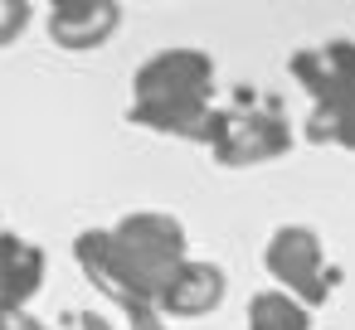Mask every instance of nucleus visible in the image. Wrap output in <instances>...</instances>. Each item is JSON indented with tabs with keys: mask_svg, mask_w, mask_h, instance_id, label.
Segmentation results:
<instances>
[{
	"mask_svg": "<svg viewBox=\"0 0 355 330\" xmlns=\"http://www.w3.org/2000/svg\"><path fill=\"white\" fill-rule=\"evenodd\" d=\"M263 267L302 306H321L331 296V286H340V272L321 257V243L311 228H277L263 248Z\"/></svg>",
	"mask_w": 355,
	"mask_h": 330,
	"instance_id": "obj_4",
	"label": "nucleus"
},
{
	"mask_svg": "<svg viewBox=\"0 0 355 330\" xmlns=\"http://www.w3.org/2000/svg\"><path fill=\"white\" fill-rule=\"evenodd\" d=\"M214 59L205 49H161L132 78V102H209Z\"/></svg>",
	"mask_w": 355,
	"mask_h": 330,
	"instance_id": "obj_5",
	"label": "nucleus"
},
{
	"mask_svg": "<svg viewBox=\"0 0 355 330\" xmlns=\"http://www.w3.org/2000/svg\"><path fill=\"white\" fill-rule=\"evenodd\" d=\"M127 122L166 131V136H185V141H209L214 102H132Z\"/></svg>",
	"mask_w": 355,
	"mask_h": 330,
	"instance_id": "obj_8",
	"label": "nucleus"
},
{
	"mask_svg": "<svg viewBox=\"0 0 355 330\" xmlns=\"http://www.w3.org/2000/svg\"><path fill=\"white\" fill-rule=\"evenodd\" d=\"M78 330H112V325H107L98 311H83V315H78Z\"/></svg>",
	"mask_w": 355,
	"mask_h": 330,
	"instance_id": "obj_14",
	"label": "nucleus"
},
{
	"mask_svg": "<svg viewBox=\"0 0 355 330\" xmlns=\"http://www.w3.org/2000/svg\"><path fill=\"white\" fill-rule=\"evenodd\" d=\"M287 68L316 102L306 117V141L355 151V44L336 39L321 49H297Z\"/></svg>",
	"mask_w": 355,
	"mask_h": 330,
	"instance_id": "obj_2",
	"label": "nucleus"
},
{
	"mask_svg": "<svg viewBox=\"0 0 355 330\" xmlns=\"http://www.w3.org/2000/svg\"><path fill=\"white\" fill-rule=\"evenodd\" d=\"M224 272L214 267V262H180V272L166 282V291L156 296V311L161 315H180V320H190V315H209L219 301H224Z\"/></svg>",
	"mask_w": 355,
	"mask_h": 330,
	"instance_id": "obj_7",
	"label": "nucleus"
},
{
	"mask_svg": "<svg viewBox=\"0 0 355 330\" xmlns=\"http://www.w3.org/2000/svg\"><path fill=\"white\" fill-rule=\"evenodd\" d=\"M88 282L103 296H161L166 282L180 272L185 262V228L171 214H127L117 219V228H88L73 243Z\"/></svg>",
	"mask_w": 355,
	"mask_h": 330,
	"instance_id": "obj_1",
	"label": "nucleus"
},
{
	"mask_svg": "<svg viewBox=\"0 0 355 330\" xmlns=\"http://www.w3.org/2000/svg\"><path fill=\"white\" fill-rule=\"evenodd\" d=\"M122 6L117 0H59L49 6V39L59 49H98L117 35Z\"/></svg>",
	"mask_w": 355,
	"mask_h": 330,
	"instance_id": "obj_6",
	"label": "nucleus"
},
{
	"mask_svg": "<svg viewBox=\"0 0 355 330\" xmlns=\"http://www.w3.org/2000/svg\"><path fill=\"white\" fill-rule=\"evenodd\" d=\"M122 311H127V320H132V330H166V320H161V311H156V301L151 296H112Z\"/></svg>",
	"mask_w": 355,
	"mask_h": 330,
	"instance_id": "obj_11",
	"label": "nucleus"
},
{
	"mask_svg": "<svg viewBox=\"0 0 355 330\" xmlns=\"http://www.w3.org/2000/svg\"><path fill=\"white\" fill-rule=\"evenodd\" d=\"M44 282V253L15 233H0V301L25 306Z\"/></svg>",
	"mask_w": 355,
	"mask_h": 330,
	"instance_id": "obj_9",
	"label": "nucleus"
},
{
	"mask_svg": "<svg viewBox=\"0 0 355 330\" xmlns=\"http://www.w3.org/2000/svg\"><path fill=\"white\" fill-rule=\"evenodd\" d=\"M311 315L297 296L287 291H258L248 301V330H306Z\"/></svg>",
	"mask_w": 355,
	"mask_h": 330,
	"instance_id": "obj_10",
	"label": "nucleus"
},
{
	"mask_svg": "<svg viewBox=\"0 0 355 330\" xmlns=\"http://www.w3.org/2000/svg\"><path fill=\"white\" fill-rule=\"evenodd\" d=\"M209 156L229 170L268 165L292 151V127L272 107H214L209 122Z\"/></svg>",
	"mask_w": 355,
	"mask_h": 330,
	"instance_id": "obj_3",
	"label": "nucleus"
},
{
	"mask_svg": "<svg viewBox=\"0 0 355 330\" xmlns=\"http://www.w3.org/2000/svg\"><path fill=\"white\" fill-rule=\"evenodd\" d=\"M25 25H30V6H25V0H0V44L20 39Z\"/></svg>",
	"mask_w": 355,
	"mask_h": 330,
	"instance_id": "obj_12",
	"label": "nucleus"
},
{
	"mask_svg": "<svg viewBox=\"0 0 355 330\" xmlns=\"http://www.w3.org/2000/svg\"><path fill=\"white\" fill-rule=\"evenodd\" d=\"M0 330H49L44 320H35L25 306H15V301H0Z\"/></svg>",
	"mask_w": 355,
	"mask_h": 330,
	"instance_id": "obj_13",
	"label": "nucleus"
}]
</instances>
